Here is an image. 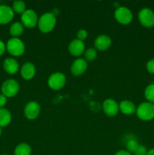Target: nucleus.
<instances>
[{"mask_svg":"<svg viewBox=\"0 0 154 155\" xmlns=\"http://www.w3.org/2000/svg\"><path fill=\"white\" fill-rule=\"evenodd\" d=\"M103 110L107 116H116L119 110V104L116 102V101L112 98L106 99L103 103Z\"/></svg>","mask_w":154,"mask_h":155,"instance_id":"10","label":"nucleus"},{"mask_svg":"<svg viewBox=\"0 0 154 155\" xmlns=\"http://www.w3.org/2000/svg\"><path fill=\"white\" fill-rule=\"evenodd\" d=\"M87 68L88 63L85 59L77 58L71 65L70 71L74 76H80L85 72Z\"/></svg>","mask_w":154,"mask_h":155,"instance_id":"11","label":"nucleus"},{"mask_svg":"<svg viewBox=\"0 0 154 155\" xmlns=\"http://www.w3.org/2000/svg\"><path fill=\"white\" fill-rule=\"evenodd\" d=\"M87 31H86L85 30H84V29H81V30H79L78 33H77V39H79V40L80 41H82V42L87 38Z\"/></svg>","mask_w":154,"mask_h":155,"instance_id":"25","label":"nucleus"},{"mask_svg":"<svg viewBox=\"0 0 154 155\" xmlns=\"http://www.w3.org/2000/svg\"><path fill=\"white\" fill-rule=\"evenodd\" d=\"M3 68L8 74H15L19 70V64L15 59L9 58L5 60Z\"/></svg>","mask_w":154,"mask_h":155,"instance_id":"16","label":"nucleus"},{"mask_svg":"<svg viewBox=\"0 0 154 155\" xmlns=\"http://www.w3.org/2000/svg\"><path fill=\"white\" fill-rule=\"evenodd\" d=\"M41 111V107L36 101H30L24 107V114L29 120H35L39 117Z\"/></svg>","mask_w":154,"mask_h":155,"instance_id":"9","label":"nucleus"},{"mask_svg":"<svg viewBox=\"0 0 154 155\" xmlns=\"http://www.w3.org/2000/svg\"><path fill=\"white\" fill-rule=\"evenodd\" d=\"M13 10L7 5H0V24H6L14 18Z\"/></svg>","mask_w":154,"mask_h":155,"instance_id":"13","label":"nucleus"},{"mask_svg":"<svg viewBox=\"0 0 154 155\" xmlns=\"http://www.w3.org/2000/svg\"><path fill=\"white\" fill-rule=\"evenodd\" d=\"M24 32V25L20 22H15L10 27V34L13 38H18Z\"/></svg>","mask_w":154,"mask_h":155,"instance_id":"20","label":"nucleus"},{"mask_svg":"<svg viewBox=\"0 0 154 155\" xmlns=\"http://www.w3.org/2000/svg\"><path fill=\"white\" fill-rule=\"evenodd\" d=\"M139 144L138 142H137L134 139H131V140L128 141L126 144V148L127 151H128L129 153H135L137 151V148L139 147Z\"/></svg>","mask_w":154,"mask_h":155,"instance_id":"24","label":"nucleus"},{"mask_svg":"<svg viewBox=\"0 0 154 155\" xmlns=\"http://www.w3.org/2000/svg\"><path fill=\"white\" fill-rule=\"evenodd\" d=\"M31 152V147L27 143L19 144L14 149V155H30Z\"/></svg>","mask_w":154,"mask_h":155,"instance_id":"19","label":"nucleus"},{"mask_svg":"<svg viewBox=\"0 0 154 155\" xmlns=\"http://www.w3.org/2000/svg\"><path fill=\"white\" fill-rule=\"evenodd\" d=\"M85 60L86 61H93L97 58V51L95 48H89L84 52Z\"/></svg>","mask_w":154,"mask_h":155,"instance_id":"23","label":"nucleus"},{"mask_svg":"<svg viewBox=\"0 0 154 155\" xmlns=\"http://www.w3.org/2000/svg\"><path fill=\"white\" fill-rule=\"evenodd\" d=\"M115 18L121 24L127 25L130 24L133 19L132 12L126 7H119L114 13Z\"/></svg>","mask_w":154,"mask_h":155,"instance_id":"6","label":"nucleus"},{"mask_svg":"<svg viewBox=\"0 0 154 155\" xmlns=\"http://www.w3.org/2000/svg\"><path fill=\"white\" fill-rule=\"evenodd\" d=\"M2 133V128H1V127H0V136H1Z\"/></svg>","mask_w":154,"mask_h":155,"instance_id":"32","label":"nucleus"},{"mask_svg":"<svg viewBox=\"0 0 154 155\" xmlns=\"http://www.w3.org/2000/svg\"><path fill=\"white\" fill-rule=\"evenodd\" d=\"M111 39L107 35H100L95 39V46L99 51H105L110 47Z\"/></svg>","mask_w":154,"mask_h":155,"instance_id":"14","label":"nucleus"},{"mask_svg":"<svg viewBox=\"0 0 154 155\" xmlns=\"http://www.w3.org/2000/svg\"><path fill=\"white\" fill-rule=\"evenodd\" d=\"M12 10L14 13L21 14L22 15L26 11V5L22 1H15L12 5Z\"/></svg>","mask_w":154,"mask_h":155,"instance_id":"22","label":"nucleus"},{"mask_svg":"<svg viewBox=\"0 0 154 155\" xmlns=\"http://www.w3.org/2000/svg\"><path fill=\"white\" fill-rule=\"evenodd\" d=\"M146 155H154V148H152V149L147 151Z\"/></svg>","mask_w":154,"mask_h":155,"instance_id":"31","label":"nucleus"},{"mask_svg":"<svg viewBox=\"0 0 154 155\" xmlns=\"http://www.w3.org/2000/svg\"><path fill=\"white\" fill-rule=\"evenodd\" d=\"M85 46L84 42L77 39L70 42L68 46L69 53L75 57L81 56L85 52Z\"/></svg>","mask_w":154,"mask_h":155,"instance_id":"12","label":"nucleus"},{"mask_svg":"<svg viewBox=\"0 0 154 155\" xmlns=\"http://www.w3.org/2000/svg\"><path fill=\"white\" fill-rule=\"evenodd\" d=\"M6 48L11 55L16 57L21 56L25 51V45L24 42L18 38H11L9 39L6 45Z\"/></svg>","mask_w":154,"mask_h":155,"instance_id":"3","label":"nucleus"},{"mask_svg":"<svg viewBox=\"0 0 154 155\" xmlns=\"http://www.w3.org/2000/svg\"><path fill=\"white\" fill-rule=\"evenodd\" d=\"M66 77L60 72H56L51 74L48 80V84L53 90H60L66 84Z\"/></svg>","mask_w":154,"mask_h":155,"instance_id":"4","label":"nucleus"},{"mask_svg":"<svg viewBox=\"0 0 154 155\" xmlns=\"http://www.w3.org/2000/svg\"><path fill=\"white\" fill-rule=\"evenodd\" d=\"M138 19L140 24L146 28L154 26V12L151 9L142 8L138 13Z\"/></svg>","mask_w":154,"mask_h":155,"instance_id":"7","label":"nucleus"},{"mask_svg":"<svg viewBox=\"0 0 154 155\" xmlns=\"http://www.w3.org/2000/svg\"><path fill=\"white\" fill-rule=\"evenodd\" d=\"M119 110L122 114L126 115H131L133 114L136 113V109L137 107H135L134 103L128 100H124L122 101L119 104Z\"/></svg>","mask_w":154,"mask_h":155,"instance_id":"17","label":"nucleus"},{"mask_svg":"<svg viewBox=\"0 0 154 155\" xmlns=\"http://www.w3.org/2000/svg\"><path fill=\"white\" fill-rule=\"evenodd\" d=\"M21 74L23 78L26 80H31L36 74L35 65L31 62H27L21 68Z\"/></svg>","mask_w":154,"mask_h":155,"instance_id":"15","label":"nucleus"},{"mask_svg":"<svg viewBox=\"0 0 154 155\" xmlns=\"http://www.w3.org/2000/svg\"><path fill=\"white\" fill-rule=\"evenodd\" d=\"M114 155H131V154L125 150H120V151H117Z\"/></svg>","mask_w":154,"mask_h":155,"instance_id":"30","label":"nucleus"},{"mask_svg":"<svg viewBox=\"0 0 154 155\" xmlns=\"http://www.w3.org/2000/svg\"><path fill=\"white\" fill-rule=\"evenodd\" d=\"M37 15L33 10L29 9L26 10L24 13L21 15V22L24 27L27 28H33L38 24Z\"/></svg>","mask_w":154,"mask_h":155,"instance_id":"8","label":"nucleus"},{"mask_svg":"<svg viewBox=\"0 0 154 155\" xmlns=\"http://www.w3.org/2000/svg\"><path fill=\"white\" fill-rule=\"evenodd\" d=\"M144 96L148 102L154 104V83L146 86L144 91Z\"/></svg>","mask_w":154,"mask_h":155,"instance_id":"21","label":"nucleus"},{"mask_svg":"<svg viewBox=\"0 0 154 155\" xmlns=\"http://www.w3.org/2000/svg\"><path fill=\"white\" fill-rule=\"evenodd\" d=\"M136 114L143 121L151 120L154 118V104L148 101L142 102L136 109Z\"/></svg>","mask_w":154,"mask_h":155,"instance_id":"2","label":"nucleus"},{"mask_svg":"<svg viewBox=\"0 0 154 155\" xmlns=\"http://www.w3.org/2000/svg\"><path fill=\"white\" fill-rule=\"evenodd\" d=\"M2 155H8V154H2Z\"/></svg>","mask_w":154,"mask_h":155,"instance_id":"33","label":"nucleus"},{"mask_svg":"<svg viewBox=\"0 0 154 155\" xmlns=\"http://www.w3.org/2000/svg\"><path fill=\"white\" fill-rule=\"evenodd\" d=\"M55 15L53 13L47 12L43 14L38 21V27L42 33H48L54 30L56 25Z\"/></svg>","mask_w":154,"mask_h":155,"instance_id":"1","label":"nucleus"},{"mask_svg":"<svg viewBox=\"0 0 154 155\" xmlns=\"http://www.w3.org/2000/svg\"><path fill=\"white\" fill-rule=\"evenodd\" d=\"M20 86L16 80L13 79L7 80L3 83L2 86V92L6 98H11L18 93Z\"/></svg>","mask_w":154,"mask_h":155,"instance_id":"5","label":"nucleus"},{"mask_svg":"<svg viewBox=\"0 0 154 155\" xmlns=\"http://www.w3.org/2000/svg\"><path fill=\"white\" fill-rule=\"evenodd\" d=\"M146 70L151 74H154V58L151 59L146 63Z\"/></svg>","mask_w":154,"mask_h":155,"instance_id":"26","label":"nucleus"},{"mask_svg":"<svg viewBox=\"0 0 154 155\" xmlns=\"http://www.w3.org/2000/svg\"><path fill=\"white\" fill-rule=\"evenodd\" d=\"M5 49H6L5 45V43L2 42V41L0 40V56H1L2 54H4Z\"/></svg>","mask_w":154,"mask_h":155,"instance_id":"29","label":"nucleus"},{"mask_svg":"<svg viewBox=\"0 0 154 155\" xmlns=\"http://www.w3.org/2000/svg\"><path fill=\"white\" fill-rule=\"evenodd\" d=\"M11 120V114L10 111L5 108L0 109V127H5Z\"/></svg>","mask_w":154,"mask_h":155,"instance_id":"18","label":"nucleus"},{"mask_svg":"<svg viewBox=\"0 0 154 155\" xmlns=\"http://www.w3.org/2000/svg\"><path fill=\"white\" fill-rule=\"evenodd\" d=\"M7 102V98L3 94H0V109L2 108Z\"/></svg>","mask_w":154,"mask_h":155,"instance_id":"28","label":"nucleus"},{"mask_svg":"<svg viewBox=\"0 0 154 155\" xmlns=\"http://www.w3.org/2000/svg\"><path fill=\"white\" fill-rule=\"evenodd\" d=\"M146 152H147V151H146V148H145L143 145H139L138 148H137V151H136L135 153H134V154L135 155H146Z\"/></svg>","mask_w":154,"mask_h":155,"instance_id":"27","label":"nucleus"}]
</instances>
